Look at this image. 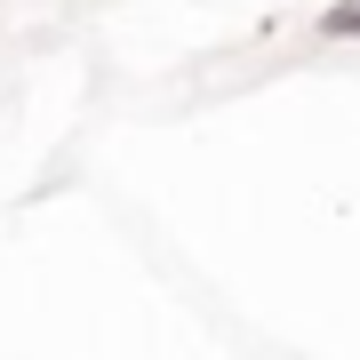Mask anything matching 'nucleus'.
I'll return each instance as SVG.
<instances>
[{"mask_svg": "<svg viewBox=\"0 0 360 360\" xmlns=\"http://www.w3.org/2000/svg\"><path fill=\"white\" fill-rule=\"evenodd\" d=\"M321 32L328 40H360V0H336V8L321 16Z\"/></svg>", "mask_w": 360, "mask_h": 360, "instance_id": "1", "label": "nucleus"}]
</instances>
